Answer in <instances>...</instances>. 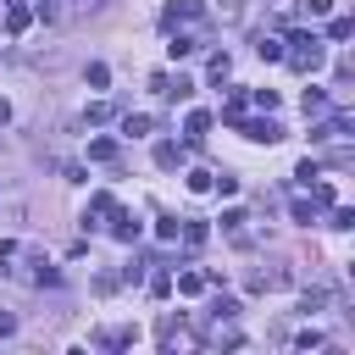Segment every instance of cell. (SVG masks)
<instances>
[{"label": "cell", "instance_id": "1", "mask_svg": "<svg viewBox=\"0 0 355 355\" xmlns=\"http://www.w3.org/2000/svg\"><path fill=\"white\" fill-rule=\"evenodd\" d=\"M283 61H288L294 72H316V67H322V39H316V33H288V39H283Z\"/></svg>", "mask_w": 355, "mask_h": 355}, {"label": "cell", "instance_id": "12", "mask_svg": "<svg viewBox=\"0 0 355 355\" xmlns=\"http://www.w3.org/2000/svg\"><path fill=\"white\" fill-rule=\"evenodd\" d=\"M227 72H233V55H227V50H216V55H211V67H205V78H211V83H227Z\"/></svg>", "mask_w": 355, "mask_h": 355}, {"label": "cell", "instance_id": "23", "mask_svg": "<svg viewBox=\"0 0 355 355\" xmlns=\"http://www.w3.org/2000/svg\"><path fill=\"white\" fill-rule=\"evenodd\" d=\"M327 227H338V233H349V227H355V211H349V205H333V222H327Z\"/></svg>", "mask_w": 355, "mask_h": 355}, {"label": "cell", "instance_id": "33", "mask_svg": "<svg viewBox=\"0 0 355 355\" xmlns=\"http://www.w3.org/2000/svg\"><path fill=\"white\" fill-rule=\"evenodd\" d=\"M333 11V0H305V17H327Z\"/></svg>", "mask_w": 355, "mask_h": 355}, {"label": "cell", "instance_id": "32", "mask_svg": "<svg viewBox=\"0 0 355 355\" xmlns=\"http://www.w3.org/2000/svg\"><path fill=\"white\" fill-rule=\"evenodd\" d=\"M178 227H183L178 216H161V222H155V233H161V239H178Z\"/></svg>", "mask_w": 355, "mask_h": 355}, {"label": "cell", "instance_id": "25", "mask_svg": "<svg viewBox=\"0 0 355 355\" xmlns=\"http://www.w3.org/2000/svg\"><path fill=\"white\" fill-rule=\"evenodd\" d=\"M89 83L105 89V83H111V67H105V61H89Z\"/></svg>", "mask_w": 355, "mask_h": 355}, {"label": "cell", "instance_id": "9", "mask_svg": "<svg viewBox=\"0 0 355 355\" xmlns=\"http://www.w3.org/2000/svg\"><path fill=\"white\" fill-rule=\"evenodd\" d=\"M155 166H166V172H172V166H183V144L161 139V144H155Z\"/></svg>", "mask_w": 355, "mask_h": 355}, {"label": "cell", "instance_id": "21", "mask_svg": "<svg viewBox=\"0 0 355 355\" xmlns=\"http://www.w3.org/2000/svg\"><path fill=\"white\" fill-rule=\"evenodd\" d=\"M211 316H216V322H233V316H239V300H227V294L211 300Z\"/></svg>", "mask_w": 355, "mask_h": 355}, {"label": "cell", "instance_id": "20", "mask_svg": "<svg viewBox=\"0 0 355 355\" xmlns=\"http://www.w3.org/2000/svg\"><path fill=\"white\" fill-rule=\"evenodd\" d=\"M205 288V272H178V294H200Z\"/></svg>", "mask_w": 355, "mask_h": 355}, {"label": "cell", "instance_id": "28", "mask_svg": "<svg viewBox=\"0 0 355 355\" xmlns=\"http://www.w3.org/2000/svg\"><path fill=\"white\" fill-rule=\"evenodd\" d=\"M150 294H155V300H166V294H172V277H166V272H155V277H150Z\"/></svg>", "mask_w": 355, "mask_h": 355}, {"label": "cell", "instance_id": "30", "mask_svg": "<svg viewBox=\"0 0 355 355\" xmlns=\"http://www.w3.org/2000/svg\"><path fill=\"white\" fill-rule=\"evenodd\" d=\"M111 116H116V105H105V100H100V105H89V122H111Z\"/></svg>", "mask_w": 355, "mask_h": 355}, {"label": "cell", "instance_id": "15", "mask_svg": "<svg viewBox=\"0 0 355 355\" xmlns=\"http://www.w3.org/2000/svg\"><path fill=\"white\" fill-rule=\"evenodd\" d=\"M300 105H305V116H322V111H327V89H305Z\"/></svg>", "mask_w": 355, "mask_h": 355}, {"label": "cell", "instance_id": "10", "mask_svg": "<svg viewBox=\"0 0 355 355\" xmlns=\"http://www.w3.org/2000/svg\"><path fill=\"white\" fill-rule=\"evenodd\" d=\"M133 338H139V327H105V333H100V344H105V349H128Z\"/></svg>", "mask_w": 355, "mask_h": 355}, {"label": "cell", "instance_id": "35", "mask_svg": "<svg viewBox=\"0 0 355 355\" xmlns=\"http://www.w3.org/2000/svg\"><path fill=\"white\" fill-rule=\"evenodd\" d=\"M72 6H78V11H100L105 0H72Z\"/></svg>", "mask_w": 355, "mask_h": 355}, {"label": "cell", "instance_id": "13", "mask_svg": "<svg viewBox=\"0 0 355 355\" xmlns=\"http://www.w3.org/2000/svg\"><path fill=\"white\" fill-rule=\"evenodd\" d=\"M194 50H200V39H189V33H172V44H166L172 61H183V55H194Z\"/></svg>", "mask_w": 355, "mask_h": 355}, {"label": "cell", "instance_id": "18", "mask_svg": "<svg viewBox=\"0 0 355 355\" xmlns=\"http://www.w3.org/2000/svg\"><path fill=\"white\" fill-rule=\"evenodd\" d=\"M327 300H333V294H327V288H305V294H300V311H305V316H311V311H322V305H327Z\"/></svg>", "mask_w": 355, "mask_h": 355}, {"label": "cell", "instance_id": "4", "mask_svg": "<svg viewBox=\"0 0 355 355\" xmlns=\"http://www.w3.org/2000/svg\"><path fill=\"white\" fill-rule=\"evenodd\" d=\"M239 128H244V139H255V144H277V139H283V128H277L272 116H261V122H250V116H244Z\"/></svg>", "mask_w": 355, "mask_h": 355}, {"label": "cell", "instance_id": "16", "mask_svg": "<svg viewBox=\"0 0 355 355\" xmlns=\"http://www.w3.org/2000/svg\"><path fill=\"white\" fill-rule=\"evenodd\" d=\"M150 128H155V122H150L144 111H139V116H122V133H128V139H144Z\"/></svg>", "mask_w": 355, "mask_h": 355}, {"label": "cell", "instance_id": "22", "mask_svg": "<svg viewBox=\"0 0 355 355\" xmlns=\"http://www.w3.org/2000/svg\"><path fill=\"white\" fill-rule=\"evenodd\" d=\"M294 178H300V183H311V178H322V161H316V155H305V161L294 166Z\"/></svg>", "mask_w": 355, "mask_h": 355}, {"label": "cell", "instance_id": "6", "mask_svg": "<svg viewBox=\"0 0 355 355\" xmlns=\"http://www.w3.org/2000/svg\"><path fill=\"white\" fill-rule=\"evenodd\" d=\"M111 233H116V239H122V244H133V239H139V216H133V211H122V205H116V211H111Z\"/></svg>", "mask_w": 355, "mask_h": 355}, {"label": "cell", "instance_id": "27", "mask_svg": "<svg viewBox=\"0 0 355 355\" xmlns=\"http://www.w3.org/2000/svg\"><path fill=\"white\" fill-rule=\"evenodd\" d=\"M294 222H305V227H311V222H316V205H311V200H294Z\"/></svg>", "mask_w": 355, "mask_h": 355}, {"label": "cell", "instance_id": "3", "mask_svg": "<svg viewBox=\"0 0 355 355\" xmlns=\"http://www.w3.org/2000/svg\"><path fill=\"white\" fill-rule=\"evenodd\" d=\"M200 17H205V6H200V0H172V6L161 11V22H166V28H183V22H200Z\"/></svg>", "mask_w": 355, "mask_h": 355}, {"label": "cell", "instance_id": "11", "mask_svg": "<svg viewBox=\"0 0 355 355\" xmlns=\"http://www.w3.org/2000/svg\"><path fill=\"white\" fill-rule=\"evenodd\" d=\"M61 17H67V6H61V0H33V22H44V28H50V22H61Z\"/></svg>", "mask_w": 355, "mask_h": 355}, {"label": "cell", "instance_id": "24", "mask_svg": "<svg viewBox=\"0 0 355 355\" xmlns=\"http://www.w3.org/2000/svg\"><path fill=\"white\" fill-rule=\"evenodd\" d=\"M349 33H355L349 17H333V22H327V39H349Z\"/></svg>", "mask_w": 355, "mask_h": 355}, {"label": "cell", "instance_id": "2", "mask_svg": "<svg viewBox=\"0 0 355 355\" xmlns=\"http://www.w3.org/2000/svg\"><path fill=\"white\" fill-rule=\"evenodd\" d=\"M349 128H355V116L338 111V116H327V122L311 128V144H338V139H349Z\"/></svg>", "mask_w": 355, "mask_h": 355}, {"label": "cell", "instance_id": "7", "mask_svg": "<svg viewBox=\"0 0 355 355\" xmlns=\"http://www.w3.org/2000/svg\"><path fill=\"white\" fill-rule=\"evenodd\" d=\"M28 22H33V6H17V0H11V6H6V33H22Z\"/></svg>", "mask_w": 355, "mask_h": 355}, {"label": "cell", "instance_id": "34", "mask_svg": "<svg viewBox=\"0 0 355 355\" xmlns=\"http://www.w3.org/2000/svg\"><path fill=\"white\" fill-rule=\"evenodd\" d=\"M6 333H17V316H6V311H0V338H6Z\"/></svg>", "mask_w": 355, "mask_h": 355}, {"label": "cell", "instance_id": "31", "mask_svg": "<svg viewBox=\"0 0 355 355\" xmlns=\"http://www.w3.org/2000/svg\"><path fill=\"white\" fill-rule=\"evenodd\" d=\"M189 189H194V194H205V189H211V172H200V166H194V172H189Z\"/></svg>", "mask_w": 355, "mask_h": 355}, {"label": "cell", "instance_id": "19", "mask_svg": "<svg viewBox=\"0 0 355 355\" xmlns=\"http://www.w3.org/2000/svg\"><path fill=\"white\" fill-rule=\"evenodd\" d=\"M178 233H183V244H189V250H200V244H205V222H183Z\"/></svg>", "mask_w": 355, "mask_h": 355}, {"label": "cell", "instance_id": "26", "mask_svg": "<svg viewBox=\"0 0 355 355\" xmlns=\"http://www.w3.org/2000/svg\"><path fill=\"white\" fill-rule=\"evenodd\" d=\"M250 100H255V105H261V111H277V89H255V94H250Z\"/></svg>", "mask_w": 355, "mask_h": 355}, {"label": "cell", "instance_id": "8", "mask_svg": "<svg viewBox=\"0 0 355 355\" xmlns=\"http://www.w3.org/2000/svg\"><path fill=\"white\" fill-rule=\"evenodd\" d=\"M205 133H211V111H189V122H183V139H194V144H200Z\"/></svg>", "mask_w": 355, "mask_h": 355}, {"label": "cell", "instance_id": "14", "mask_svg": "<svg viewBox=\"0 0 355 355\" xmlns=\"http://www.w3.org/2000/svg\"><path fill=\"white\" fill-rule=\"evenodd\" d=\"M255 55H261V61H283V39H266V33H261V39H255Z\"/></svg>", "mask_w": 355, "mask_h": 355}, {"label": "cell", "instance_id": "36", "mask_svg": "<svg viewBox=\"0 0 355 355\" xmlns=\"http://www.w3.org/2000/svg\"><path fill=\"white\" fill-rule=\"evenodd\" d=\"M6 122H11V105H6V100H0V128H6Z\"/></svg>", "mask_w": 355, "mask_h": 355}, {"label": "cell", "instance_id": "5", "mask_svg": "<svg viewBox=\"0 0 355 355\" xmlns=\"http://www.w3.org/2000/svg\"><path fill=\"white\" fill-rule=\"evenodd\" d=\"M111 211H116V200H111L105 189H94V194H89V211H83V227H94V222L111 216Z\"/></svg>", "mask_w": 355, "mask_h": 355}, {"label": "cell", "instance_id": "29", "mask_svg": "<svg viewBox=\"0 0 355 355\" xmlns=\"http://www.w3.org/2000/svg\"><path fill=\"white\" fill-rule=\"evenodd\" d=\"M294 349H322V333H316V327H305V333L294 338Z\"/></svg>", "mask_w": 355, "mask_h": 355}, {"label": "cell", "instance_id": "17", "mask_svg": "<svg viewBox=\"0 0 355 355\" xmlns=\"http://www.w3.org/2000/svg\"><path fill=\"white\" fill-rule=\"evenodd\" d=\"M89 161H116V139H89Z\"/></svg>", "mask_w": 355, "mask_h": 355}]
</instances>
